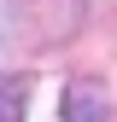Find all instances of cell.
<instances>
[{"instance_id":"obj_2","label":"cell","mask_w":117,"mask_h":122,"mask_svg":"<svg viewBox=\"0 0 117 122\" xmlns=\"http://www.w3.org/2000/svg\"><path fill=\"white\" fill-rule=\"evenodd\" d=\"M64 122H111V99H105V87L94 76L64 87Z\"/></svg>"},{"instance_id":"obj_1","label":"cell","mask_w":117,"mask_h":122,"mask_svg":"<svg viewBox=\"0 0 117 122\" xmlns=\"http://www.w3.org/2000/svg\"><path fill=\"white\" fill-rule=\"evenodd\" d=\"M6 6H18V18L29 23V35L41 47L70 41L82 29V18H88V0H6Z\"/></svg>"},{"instance_id":"obj_4","label":"cell","mask_w":117,"mask_h":122,"mask_svg":"<svg viewBox=\"0 0 117 122\" xmlns=\"http://www.w3.org/2000/svg\"><path fill=\"white\" fill-rule=\"evenodd\" d=\"M6 0H0V76H6V64H12V23H6Z\"/></svg>"},{"instance_id":"obj_3","label":"cell","mask_w":117,"mask_h":122,"mask_svg":"<svg viewBox=\"0 0 117 122\" xmlns=\"http://www.w3.org/2000/svg\"><path fill=\"white\" fill-rule=\"evenodd\" d=\"M23 105H29L23 81H0V122H23Z\"/></svg>"}]
</instances>
